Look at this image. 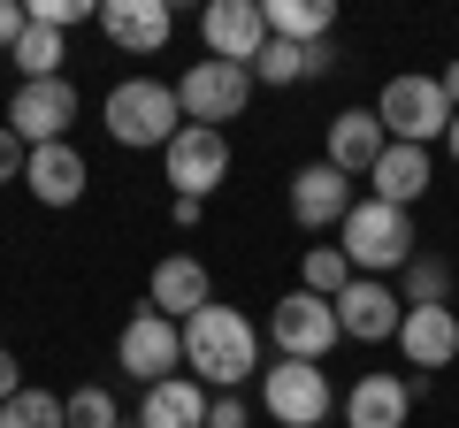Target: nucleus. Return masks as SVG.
Returning a JSON list of instances; mask_svg holds the SVG:
<instances>
[{"instance_id": "f257e3e1", "label": "nucleus", "mask_w": 459, "mask_h": 428, "mask_svg": "<svg viewBox=\"0 0 459 428\" xmlns=\"http://www.w3.org/2000/svg\"><path fill=\"white\" fill-rule=\"evenodd\" d=\"M184 367H192V382H207V390H238V382L261 367V330H253L238 306H199L192 321H184Z\"/></svg>"}, {"instance_id": "f03ea898", "label": "nucleus", "mask_w": 459, "mask_h": 428, "mask_svg": "<svg viewBox=\"0 0 459 428\" xmlns=\"http://www.w3.org/2000/svg\"><path fill=\"white\" fill-rule=\"evenodd\" d=\"M100 123H108L115 146H169V138L184 131V107H177V84L161 77H123L108 84V107H100Z\"/></svg>"}, {"instance_id": "7ed1b4c3", "label": "nucleus", "mask_w": 459, "mask_h": 428, "mask_svg": "<svg viewBox=\"0 0 459 428\" xmlns=\"http://www.w3.org/2000/svg\"><path fill=\"white\" fill-rule=\"evenodd\" d=\"M344 230V261L360 268V276H391V268H406L413 261V214L406 207H383V199H352V214L337 222Z\"/></svg>"}, {"instance_id": "20e7f679", "label": "nucleus", "mask_w": 459, "mask_h": 428, "mask_svg": "<svg viewBox=\"0 0 459 428\" xmlns=\"http://www.w3.org/2000/svg\"><path fill=\"white\" fill-rule=\"evenodd\" d=\"M376 123H383L391 146H437L452 131V99H444L437 77H391L376 99Z\"/></svg>"}, {"instance_id": "39448f33", "label": "nucleus", "mask_w": 459, "mask_h": 428, "mask_svg": "<svg viewBox=\"0 0 459 428\" xmlns=\"http://www.w3.org/2000/svg\"><path fill=\"white\" fill-rule=\"evenodd\" d=\"M261 406L283 428H322L337 413V390H329V375L314 360H276V367H261Z\"/></svg>"}, {"instance_id": "423d86ee", "label": "nucleus", "mask_w": 459, "mask_h": 428, "mask_svg": "<svg viewBox=\"0 0 459 428\" xmlns=\"http://www.w3.org/2000/svg\"><path fill=\"white\" fill-rule=\"evenodd\" d=\"M246 99H253V69H238V62H192L177 77L184 123H207V131L238 123V116H246Z\"/></svg>"}, {"instance_id": "0eeeda50", "label": "nucleus", "mask_w": 459, "mask_h": 428, "mask_svg": "<svg viewBox=\"0 0 459 428\" xmlns=\"http://www.w3.org/2000/svg\"><path fill=\"white\" fill-rule=\"evenodd\" d=\"M268 337H276V352L283 360H314L322 367L329 352H337V306L329 298H314V291H283L276 306H268Z\"/></svg>"}, {"instance_id": "6e6552de", "label": "nucleus", "mask_w": 459, "mask_h": 428, "mask_svg": "<svg viewBox=\"0 0 459 428\" xmlns=\"http://www.w3.org/2000/svg\"><path fill=\"white\" fill-rule=\"evenodd\" d=\"M115 367H123V375L131 382H169L184 367V330L177 321H169V313H153V306H138L131 321H123V337H115Z\"/></svg>"}, {"instance_id": "1a4fd4ad", "label": "nucleus", "mask_w": 459, "mask_h": 428, "mask_svg": "<svg viewBox=\"0 0 459 428\" xmlns=\"http://www.w3.org/2000/svg\"><path fill=\"white\" fill-rule=\"evenodd\" d=\"M161 153H169V192L177 199H207L230 176V131H207V123H184Z\"/></svg>"}, {"instance_id": "9d476101", "label": "nucleus", "mask_w": 459, "mask_h": 428, "mask_svg": "<svg viewBox=\"0 0 459 428\" xmlns=\"http://www.w3.org/2000/svg\"><path fill=\"white\" fill-rule=\"evenodd\" d=\"M199 39H207V62L253 69V62H261V47H268L261 0H207V8H199Z\"/></svg>"}, {"instance_id": "9b49d317", "label": "nucleus", "mask_w": 459, "mask_h": 428, "mask_svg": "<svg viewBox=\"0 0 459 428\" xmlns=\"http://www.w3.org/2000/svg\"><path fill=\"white\" fill-rule=\"evenodd\" d=\"M69 123H77V84H69V77L16 84V99H8V131H16L23 146H54V138H69Z\"/></svg>"}, {"instance_id": "f8f14e48", "label": "nucleus", "mask_w": 459, "mask_h": 428, "mask_svg": "<svg viewBox=\"0 0 459 428\" xmlns=\"http://www.w3.org/2000/svg\"><path fill=\"white\" fill-rule=\"evenodd\" d=\"M329 306H337V330L352 337V345H391L398 321H406V298H398L391 283H376V276H352Z\"/></svg>"}, {"instance_id": "ddd939ff", "label": "nucleus", "mask_w": 459, "mask_h": 428, "mask_svg": "<svg viewBox=\"0 0 459 428\" xmlns=\"http://www.w3.org/2000/svg\"><path fill=\"white\" fill-rule=\"evenodd\" d=\"M352 214V176H337L329 161H307L291 176V222L299 230H337Z\"/></svg>"}, {"instance_id": "4468645a", "label": "nucleus", "mask_w": 459, "mask_h": 428, "mask_svg": "<svg viewBox=\"0 0 459 428\" xmlns=\"http://www.w3.org/2000/svg\"><path fill=\"white\" fill-rule=\"evenodd\" d=\"M84 153L69 146V138H54V146H31V161H23V192L39 199V207H77L84 199Z\"/></svg>"}, {"instance_id": "2eb2a0df", "label": "nucleus", "mask_w": 459, "mask_h": 428, "mask_svg": "<svg viewBox=\"0 0 459 428\" xmlns=\"http://www.w3.org/2000/svg\"><path fill=\"white\" fill-rule=\"evenodd\" d=\"M92 23H100V31H108L123 54H161L169 39H177V16H169V0H108Z\"/></svg>"}, {"instance_id": "dca6fc26", "label": "nucleus", "mask_w": 459, "mask_h": 428, "mask_svg": "<svg viewBox=\"0 0 459 428\" xmlns=\"http://www.w3.org/2000/svg\"><path fill=\"white\" fill-rule=\"evenodd\" d=\"M337 413H344V428H406V413H413V390H406V375H360L352 390L337 398Z\"/></svg>"}, {"instance_id": "f3484780", "label": "nucleus", "mask_w": 459, "mask_h": 428, "mask_svg": "<svg viewBox=\"0 0 459 428\" xmlns=\"http://www.w3.org/2000/svg\"><path fill=\"white\" fill-rule=\"evenodd\" d=\"M383 123H376V107H344V116H329V146H322V161L337 168V176H368V168L383 161Z\"/></svg>"}, {"instance_id": "a211bd4d", "label": "nucleus", "mask_w": 459, "mask_h": 428, "mask_svg": "<svg viewBox=\"0 0 459 428\" xmlns=\"http://www.w3.org/2000/svg\"><path fill=\"white\" fill-rule=\"evenodd\" d=\"M207 298H214V283H207V268H199L192 253H169V261L153 268V283H146V306H153V313H169L177 330L192 321L199 306H207Z\"/></svg>"}, {"instance_id": "6ab92c4d", "label": "nucleus", "mask_w": 459, "mask_h": 428, "mask_svg": "<svg viewBox=\"0 0 459 428\" xmlns=\"http://www.w3.org/2000/svg\"><path fill=\"white\" fill-rule=\"evenodd\" d=\"M398 345H406V360L421 367V375H437V367L459 360V313H452V306H406Z\"/></svg>"}, {"instance_id": "aec40b11", "label": "nucleus", "mask_w": 459, "mask_h": 428, "mask_svg": "<svg viewBox=\"0 0 459 428\" xmlns=\"http://www.w3.org/2000/svg\"><path fill=\"white\" fill-rule=\"evenodd\" d=\"M429 176H437V168H429V146H383V161L368 168V184H376L368 199H383V207H406V214H413V199L429 192Z\"/></svg>"}, {"instance_id": "412c9836", "label": "nucleus", "mask_w": 459, "mask_h": 428, "mask_svg": "<svg viewBox=\"0 0 459 428\" xmlns=\"http://www.w3.org/2000/svg\"><path fill=\"white\" fill-rule=\"evenodd\" d=\"M207 382H192V375H169V382H153L146 390V406H138V428H207Z\"/></svg>"}, {"instance_id": "4be33fe9", "label": "nucleus", "mask_w": 459, "mask_h": 428, "mask_svg": "<svg viewBox=\"0 0 459 428\" xmlns=\"http://www.w3.org/2000/svg\"><path fill=\"white\" fill-rule=\"evenodd\" d=\"M261 16H268V39H291V47H314V39H329L337 8H329V0H261Z\"/></svg>"}, {"instance_id": "5701e85b", "label": "nucleus", "mask_w": 459, "mask_h": 428, "mask_svg": "<svg viewBox=\"0 0 459 428\" xmlns=\"http://www.w3.org/2000/svg\"><path fill=\"white\" fill-rule=\"evenodd\" d=\"M8 62L23 69V84H39V77H62L69 47H62V31H47V23H23V39L8 47Z\"/></svg>"}, {"instance_id": "b1692460", "label": "nucleus", "mask_w": 459, "mask_h": 428, "mask_svg": "<svg viewBox=\"0 0 459 428\" xmlns=\"http://www.w3.org/2000/svg\"><path fill=\"white\" fill-rule=\"evenodd\" d=\"M398 298H406V306H452V268H444L437 253H413V261L398 268Z\"/></svg>"}, {"instance_id": "393cba45", "label": "nucleus", "mask_w": 459, "mask_h": 428, "mask_svg": "<svg viewBox=\"0 0 459 428\" xmlns=\"http://www.w3.org/2000/svg\"><path fill=\"white\" fill-rule=\"evenodd\" d=\"M0 428H69V421H62V398H47V390L23 382V390L0 406Z\"/></svg>"}, {"instance_id": "a878e982", "label": "nucleus", "mask_w": 459, "mask_h": 428, "mask_svg": "<svg viewBox=\"0 0 459 428\" xmlns=\"http://www.w3.org/2000/svg\"><path fill=\"white\" fill-rule=\"evenodd\" d=\"M344 283H352V261H344L337 245H314V253H307V268H299V291H314V298H337Z\"/></svg>"}, {"instance_id": "bb28decb", "label": "nucleus", "mask_w": 459, "mask_h": 428, "mask_svg": "<svg viewBox=\"0 0 459 428\" xmlns=\"http://www.w3.org/2000/svg\"><path fill=\"white\" fill-rule=\"evenodd\" d=\"M253 84H307V47H291V39H268L261 62H253Z\"/></svg>"}, {"instance_id": "cd10ccee", "label": "nucleus", "mask_w": 459, "mask_h": 428, "mask_svg": "<svg viewBox=\"0 0 459 428\" xmlns=\"http://www.w3.org/2000/svg\"><path fill=\"white\" fill-rule=\"evenodd\" d=\"M62 421L69 428H123V413H115V398L92 382V390H69L62 398Z\"/></svg>"}, {"instance_id": "c85d7f7f", "label": "nucleus", "mask_w": 459, "mask_h": 428, "mask_svg": "<svg viewBox=\"0 0 459 428\" xmlns=\"http://www.w3.org/2000/svg\"><path fill=\"white\" fill-rule=\"evenodd\" d=\"M23 16L47 23V31H69V23H92L100 8H92V0H23Z\"/></svg>"}, {"instance_id": "c756f323", "label": "nucleus", "mask_w": 459, "mask_h": 428, "mask_svg": "<svg viewBox=\"0 0 459 428\" xmlns=\"http://www.w3.org/2000/svg\"><path fill=\"white\" fill-rule=\"evenodd\" d=\"M23 161H31V146H23V138L0 123V184H23Z\"/></svg>"}, {"instance_id": "7c9ffc66", "label": "nucleus", "mask_w": 459, "mask_h": 428, "mask_svg": "<svg viewBox=\"0 0 459 428\" xmlns=\"http://www.w3.org/2000/svg\"><path fill=\"white\" fill-rule=\"evenodd\" d=\"M207 428H246V398H238V390H214L207 398Z\"/></svg>"}, {"instance_id": "2f4dec72", "label": "nucleus", "mask_w": 459, "mask_h": 428, "mask_svg": "<svg viewBox=\"0 0 459 428\" xmlns=\"http://www.w3.org/2000/svg\"><path fill=\"white\" fill-rule=\"evenodd\" d=\"M23 23H31V16H23V0H0V47H16Z\"/></svg>"}, {"instance_id": "473e14b6", "label": "nucleus", "mask_w": 459, "mask_h": 428, "mask_svg": "<svg viewBox=\"0 0 459 428\" xmlns=\"http://www.w3.org/2000/svg\"><path fill=\"white\" fill-rule=\"evenodd\" d=\"M23 390V360H16V352H8V345H0V406H8V398H16Z\"/></svg>"}, {"instance_id": "72a5a7b5", "label": "nucleus", "mask_w": 459, "mask_h": 428, "mask_svg": "<svg viewBox=\"0 0 459 428\" xmlns=\"http://www.w3.org/2000/svg\"><path fill=\"white\" fill-rule=\"evenodd\" d=\"M169 214H177V230H199L207 222V199H169Z\"/></svg>"}, {"instance_id": "f704fd0d", "label": "nucleus", "mask_w": 459, "mask_h": 428, "mask_svg": "<svg viewBox=\"0 0 459 428\" xmlns=\"http://www.w3.org/2000/svg\"><path fill=\"white\" fill-rule=\"evenodd\" d=\"M329 69H337V47H329V39H314V47H307V77H329Z\"/></svg>"}, {"instance_id": "c9c22d12", "label": "nucleus", "mask_w": 459, "mask_h": 428, "mask_svg": "<svg viewBox=\"0 0 459 428\" xmlns=\"http://www.w3.org/2000/svg\"><path fill=\"white\" fill-rule=\"evenodd\" d=\"M437 84H444V99H452V116H459V62H452V69H444V77H437Z\"/></svg>"}, {"instance_id": "e433bc0d", "label": "nucleus", "mask_w": 459, "mask_h": 428, "mask_svg": "<svg viewBox=\"0 0 459 428\" xmlns=\"http://www.w3.org/2000/svg\"><path fill=\"white\" fill-rule=\"evenodd\" d=\"M444 153H452V161H459V116H452V131H444Z\"/></svg>"}]
</instances>
